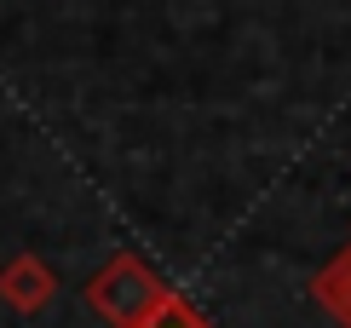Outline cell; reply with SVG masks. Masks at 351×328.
I'll use <instances>...</instances> for the list:
<instances>
[{
  "instance_id": "cell-1",
  "label": "cell",
  "mask_w": 351,
  "mask_h": 328,
  "mask_svg": "<svg viewBox=\"0 0 351 328\" xmlns=\"http://www.w3.org/2000/svg\"><path fill=\"white\" fill-rule=\"evenodd\" d=\"M167 300H173V282L156 271L144 253H110L104 271L86 282V305H93V317H104L110 328H138Z\"/></svg>"
},
{
  "instance_id": "cell-2",
  "label": "cell",
  "mask_w": 351,
  "mask_h": 328,
  "mask_svg": "<svg viewBox=\"0 0 351 328\" xmlns=\"http://www.w3.org/2000/svg\"><path fill=\"white\" fill-rule=\"evenodd\" d=\"M58 300V271L40 253H12L6 265H0V305L18 311V317H40Z\"/></svg>"
},
{
  "instance_id": "cell-3",
  "label": "cell",
  "mask_w": 351,
  "mask_h": 328,
  "mask_svg": "<svg viewBox=\"0 0 351 328\" xmlns=\"http://www.w3.org/2000/svg\"><path fill=\"white\" fill-rule=\"evenodd\" d=\"M311 300L334 317V328H351V248H340L323 271L311 277Z\"/></svg>"
},
{
  "instance_id": "cell-4",
  "label": "cell",
  "mask_w": 351,
  "mask_h": 328,
  "mask_svg": "<svg viewBox=\"0 0 351 328\" xmlns=\"http://www.w3.org/2000/svg\"><path fill=\"white\" fill-rule=\"evenodd\" d=\"M138 328H213V323H208V317H202V311H196V305H190V300H184V294H179V288H173V300H167L162 311H150V317H144Z\"/></svg>"
}]
</instances>
